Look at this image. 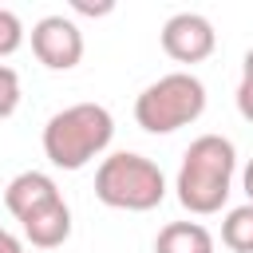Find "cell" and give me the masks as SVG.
<instances>
[{"mask_svg":"<svg viewBox=\"0 0 253 253\" xmlns=\"http://www.w3.org/2000/svg\"><path fill=\"white\" fill-rule=\"evenodd\" d=\"M233 142L221 134H202L190 142L182 170H178V202L190 213H213L225 206L229 198V182H233Z\"/></svg>","mask_w":253,"mask_h":253,"instance_id":"6da1fadb","label":"cell"},{"mask_svg":"<svg viewBox=\"0 0 253 253\" xmlns=\"http://www.w3.org/2000/svg\"><path fill=\"white\" fill-rule=\"evenodd\" d=\"M115 134L111 111L99 103H75L63 107L47 119L43 126V154L59 166V170H79L87 166Z\"/></svg>","mask_w":253,"mask_h":253,"instance_id":"7a4b0ae2","label":"cell"},{"mask_svg":"<svg viewBox=\"0 0 253 253\" xmlns=\"http://www.w3.org/2000/svg\"><path fill=\"white\" fill-rule=\"evenodd\" d=\"M95 194L111 210H138L142 213L166 198V178L150 158H142L134 150H119V154L103 158V166L95 170Z\"/></svg>","mask_w":253,"mask_h":253,"instance_id":"3957f363","label":"cell"},{"mask_svg":"<svg viewBox=\"0 0 253 253\" xmlns=\"http://www.w3.org/2000/svg\"><path fill=\"white\" fill-rule=\"evenodd\" d=\"M202 111H206V87L190 71H170L134 99V119L150 134H170L186 123H194Z\"/></svg>","mask_w":253,"mask_h":253,"instance_id":"277c9868","label":"cell"},{"mask_svg":"<svg viewBox=\"0 0 253 253\" xmlns=\"http://www.w3.org/2000/svg\"><path fill=\"white\" fill-rule=\"evenodd\" d=\"M213 24L202 12H178L162 24V51L178 63H198L213 51Z\"/></svg>","mask_w":253,"mask_h":253,"instance_id":"5b68a950","label":"cell"},{"mask_svg":"<svg viewBox=\"0 0 253 253\" xmlns=\"http://www.w3.org/2000/svg\"><path fill=\"white\" fill-rule=\"evenodd\" d=\"M32 51L40 55V63H47L55 71H67L83 59V32L63 16H43L32 28Z\"/></svg>","mask_w":253,"mask_h":253,"instance_id":"8992f818","label":"cell"},{"mask_svg":"<svg viewBox=\"0 0 253 253\" xmlns=\"http://www.w3.org/2000/svg\"><path fill=\"white\" fill-rule=\"evenodd\" d=\"M59 198V190H55V182L47 178V174H40V170H24V174H16L12 182H8V190H4V206L24 221V217H32L36 210H43L47 202H55Z\"/></svg>","mask_w":253,"mask_h":253,"instance_id":"52a82bcc","label":"cell"},{"mask_svg":"<svg viewBox=\"0 0 253 253\" xmlns=\"http://www.w3.org/2000/svg\"><path fill=\"white\" fill-rule=\"evenodd\" d=\"M20 225H24V233H28L32 245L55 249V245H63V241L71 237V210H67L63 198H55V202H47L43 210H36L32 217H24Z\"/></svg>","mask_w":253,"mask_h":253,"instance_id":"ba28073f","label":"cell"},{"mask_svg":"<svg viewBox=\"0 0 253 253\" xmlns=\"http://www.w3.org/2000/svg\"><path fill=\"white\" fill-rule=\"evenodd\" d=\"M154 253H213V237L198 221H170L154 237Z\"/></svg>","mask_w":253,"mask_h":253,"instance_id":"9c48e42d","label":"cell"},{"mask_svg":"<svg viewBox=\"0 0 253 253\" xmlns=\"http://www.w3.org/2000/svg\"><path fill=\"white\" fill-rule=\"evenodd\" d=\"M221 241L233 253H253V206L229 210V217L221 221Z\"/></svg>","mask_w":253,"mask_h":253,"instance_id":"30bf717a","label":"cell"},{"mask_svg":"<svg viewBox=\"0 0 253 253\" xmlns=\"http://www.w3.org/2000/svg\"><path fill=\"white\" fill-rule=\"evenodd\" d=\"M24 43V24L12 8H0V55H12Z\"/></svg>","mask_w":253,"mask_h":253,"instance_id":"8fae6325","label":"cell"},{"mask_svg":"<svg viewBox=\"0 0 253 253\" xmlns=\"http://www.w3.org/2000/svg\"><path fill=\"white\" fill-rule=\"evenodd\" d=\"M16 107H20V75L8 63H0V119H8Z\"/></svg>","mask_w":253,"mask_h":253,"instance_id":"7c38bea8","label":"cell"},{"mask_svg":"<svg viewBox=\"0 0 253 253\" xmlns=\"http://www.w3.org/2000/svg\"><path fill=\"white\" fill-rule=\"evenodd\" d=\"M237 111L253 123V75H241V87H237Z\"/></svg>","mask_w":253,"mask_h":253,"instance_id":"4fadbf2b","label":"cell"},{"mask_svg":"<svg viewBox=\"0 0 253 253\" xmlns=\"http://www.w3.org/2000/svg\"><path fill=\"white\" fill-rule=\"evenodd\" d=\"M75 8L87 12V16H103V12H111L115 4H111V0H95V4H91V0H75Z\"/></svg>","mask_w":253,"mask_h":253,"instance_id":"5bb4252c","label":"cell"},{"mask_svg":"<svg viewBox=\"0 0 253 253\" xmlns=\"http://www.w3.org/2000/svg\"><path fill=\"white\" fill-rule=\"evenodd\" d=\"M0 253H24V249H20V241H16L8 229H0Z\"/></svg>","mask_w":253,"mask_h":253,"instance_id":"9a60e30c","label":"cell"},{"mask_svg":"<svg viewBox=\"0 0 253 253\" xmlns=\"http://www.w3.org/2000/svg\"><path fill=\"white\" fill-rule=\"evenodd\" d=\"M245 194H249V206H253V158H249V166H245Z\"/></svg>","mask_w":253,"mask_h":253,"instance_id":"2e32d148","label":"cell"},{"mask_svg":"<svg viewBox=\"0 0 253 253\" xmlns=\"http://www.w3.org/2000/svg\"><path fill=\"white\" fill-rule=\"evenodd\" d=\"M241 75H253V47L245 51V63H241Z\"/></svg>","mask_w":253,"mask_h":253,"instance_id":"e0dca14e","label":"cell"}]
</instances>
